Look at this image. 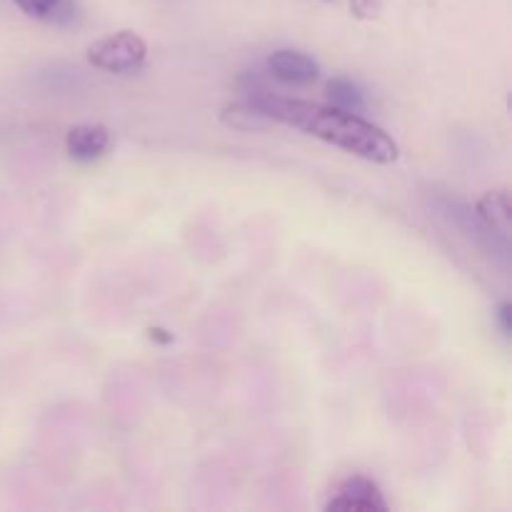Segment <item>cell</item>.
I'll return each mask as SVG.
<instances>
[{
    "mask_svg": "<svg viewBox=\"0 0 512 512\" xmlns=\"http://www.w3.org/2000/svg\"><path fill=\"white\" fill-rule=\"evenodd\" d=\"M253 105L270 120V123L288 125L303 130L323 143L353 153L370 163L388 165L400 158V148L383 128L358 113L335 108V105L310 103V100L283 98V95L260 93L253 98Z\"/></svg>",
    "mask_w": 512,
    "mask_h": 512,
    "instance_id": "cell-1",
    "label": "cell"
},
{
    "mask_svg": "<svg viewBox=\"0 0 512 512\" xmlns=\"http://www.w3.org/2000/svg\"><path fill=\"white\" fill-rule=\"evenodd\" d=\"M145 58H148V45L133 30L105 35L88 48V63L103 73H135L145 63Z\"/></svg>",
    "mask_w": 512,
    "mask_h": 512,
    "instance_id": "cell-2",
    "label": "cell"
},
{
    "mask_svg": "<svg viewBox=\"0 0 512 512\" xmlns=\"http://www.w3.org/2000/svg\"><path fill=\"white\" fill-rule=\"evenodd\" d=\"M328 512H388L390 505L385 500L383 490L375 480L365 478V475H350L338 488L330 493L328 503H325Z\"/></svg>",
    "mask_w": 512,
    "mask_h": 512,
    "instance_id": "cell-3",
    "label": "cell"
},
{
    "mask_svg": "<svg viewBox=\"0 0 512 512\" xmlns=\"http://www.w3.org/2000/svg\"><path fill=\"white\" fill-rule=\"evenodd\" d=\"M268 73L283 85H310L318 80L320 65L300 50H275L268 58Z\"/></svg>",
    "mask_w": 512,
    "mask_h": 512,
    "instance_id": "cell-4",
    "label": "cell"
},
{
    "mask_svg": "<svg viewBox=\"0 0 512 512\" xmlns=\"http://www.w3.org/2000/svg\"><path fill=\"white\" fill-rule=\"evenodd\" d=\"M110 148V130L105 125L98 123H83L75 125L65 135V150L73 160L80 163H90V160H98L105 150Z\"/></svg>",
    "mask_w": 512,
    "mask_h": 512,
    "instance_id": "cell-5",
    "label": "cell"
},
{
    "mask_svg": "<svg viewBox=\"0 0 512 512\" xmlns=\"http://www.w3.org/2000/svg\"><path fill=\"white\" fill-rule=\"evenodd\" d=\"M475 215H478L480 225L488 230L490 235H500L508 243L510 223H512V203L508 190H490L475 205Z\"/></svg>",
    "mask_w": 512,
    "mask_h": 512,
    "instance_id": "cell-6",
    "label": "cell"
},
{
    "mask_svg": "<svg viewBox=\"0 0 512 512\" xmlns=\"http://www.w3.org/2000/svg\"><path fill=\"white\" fill-rule=\"evenodd\" d=\"M13 3L28 18L58 25V28H68V25H75L80 20L78 0H13Z\"/></svg>",
    "mask_w": 512,
    "mask_h": 512,
    "instance_id": "cell-7",
    "label": "cell"
},
{
    "mask_svg": "<svg viewBox=\"0 0 512 512\" xmlns=\"http://www.w3.org/2000/svg\"><path fill=\"white\" fill-rule=\"evenodd\" d=\"M325 90H328L330 105H335V108L350 110V113H360V110L365 108L363 90H360L353 80L333 78L325 85Z\"/></svg>",
    "mask_w": 512,
    "mask_h": 512,
    "instance_id": "cell-8",
    "label": "cell"
},
{
    "mask_svg": "<svg viewBox=\"0 0 512 512\" xmlns=\"http://www.w3.org/2000/svg\"><path fill=\"white\" fill-rule=\"evenodd\" d=\"M223 120L228 125H233V128H238V130L265 128V125L270 123V120L265 118V115L260 113V110L255 108L253 103H250V105H233V108L225 110Z\"/></svg>",
    "mask_w": 512,
    "mask_h": 512,
    "instance_id": "cell-9",
    "label": "cell"
},
{
    "mask_svg": "<svg viewBox=\"0 0 512 512\" xmlns=\"http://www.w3.org/2000/svg\"><path fill=\"white\" fill-rule=\"evenodd\" d=\"M380 8H383V3H380V0H350V10H353L355 18H360V20L378 18Z\"/></svg>",
    "mask_w": 512,
    "mask_h": 512,
    "instance_id": "cell-10",
    "label": "cell"
},
{
    "mask_svg": "<svg viewBox=\"0 0 512 512\" xmlns=\"http://www.w3.org/2000/svg\"><path fill=\"white\" fill-rule=\"evenodd\" d=\"M498 323H500V328H503V333L505 335H510V330H512V325H510V305L508 303H500V308H498Z\"/></svg>",
    "mask_w": 512,
    "mask_h": 512,
    "instance_id": "cell-11",
    "label": "cell"
},
{
    "mask_svg": "<svg viewBox=\"0 0 512 512\" xmlns=\"http://www.w3.org/2000/svg\"><path fill=\"white\" fill-rule=\"evenodd\" d=\"M325 3H335V0H325Z\"/></svg>",
    "mask_w": 512,
    "mask_h": 512,
    "instance_id": "cell-12",
    "label": "cell"
}]
</instances>
